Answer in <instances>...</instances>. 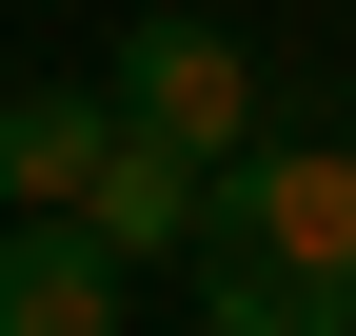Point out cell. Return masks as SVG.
Instances as JSON below:
<instances>
[{
  "label": "cell",
  "instance_id": "2",
  "mask_svg": "<svg viewBox=\"0 0 356 336\" xmlns=\"http://www.w3.org/2000/svg\"><path fill=\"white\" fill-rule=\"evenodd\" d=\"M198 258H277V277H317V297H356V139H257L238 178L198 198Z\"/></svg>",
  "mask_w": 356,
  "mask_h": 336
},
{
  "label": "cell",
  "instance_id": "1",
  "mask_svg": "<svg viewBox=\"0 0 356 336\" xmlns=\"http://www.w3.org/2000/svg\"><path fill=\"white\" fill-rule=\"evenodd\" d=\"M99 119H119V139H159V158H198V178H238V158H257V60H238V20H198V0L119 20Z\"/></svg>",
  "mask_w": 356,
  "mask_h": 336
},
{
  "label": "cell",
  "instance_id": "5",
  "mask_svg": "<svg viewBox=\"0 0 356 336\" xmlns=\"http://www.w3.org/2000/svg\"><path fill=\"white\" fill-rule=\"evenodd\" d=\"M198 198H218L198 158H159V139H119V158H99V198H79V237H99L119 277H139V258H198Z\"/></svg>",
  "mask_w": 356,
  "mask_h": 336
},
{
  "label": "cell",
  "instance_id": "6",
  "mask_svg": "<svg viewBox=\"0 0 356 336\" xmlns=\"http://www.w3.org/2000/svg\"><path fill=\"white\" fill-rule=\"evenodd\" d=\"M198 317L218 336H356V297H317V277H277V258H198Z\"/></svg>",
  "mask_w": 356,
  "mask_h": 336
},
{
  "label": "cell",
  "instance_id": "4",
  "mask_svg": "<svg viewBox=\"0 0 356 336\" xmlns=\"http://www.w3.org/2000/svg\"><path fill=\"white\" fill-rule=\"evenodd\" d=\"M0 336H119V258L79 218H20L0 237Z\"/></svg>",
  "mask_w": 356,
  "mask_h": 336
},
{
  "label": "cell",
  "instance_id": "3",
  "mask_svg": "<svg viewBox=\"0 0 356 336\" xmlns=\"http://www.w3.org/2000/svg\"><path fill=\"white\" fill-rule=\"evenodd\" d=\"M99 158H119L99 79H40V99H0V198H20V218H79V198H99Z\"/></svg>",
  "mask_w": 356,
  "mask_h": 336
}]
</instances>
